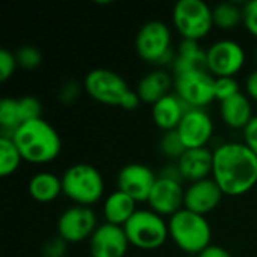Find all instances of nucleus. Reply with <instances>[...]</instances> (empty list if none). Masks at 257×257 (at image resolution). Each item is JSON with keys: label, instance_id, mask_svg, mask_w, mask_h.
<instances>
[{"label": "nucleus", "instance_id": "nucleus-1", "mask_svg": "<svg viewBox=\"0 0 257 257\" xmlns=\"http://www.w3.org/2000/svg\"><path fill=\"white\" fill-rule=\"evenodd\" d=\"M212 179L224 196L239 197L257 185V157L244 142H224L214 149Z\"/></svg>", "mask_w": 257, "mask_h": 257}, {"label": "nucleus", "instance_id": "nucleus-2", "mask_svg": "<svg viewBox=\"0 0 257 257\" xmlns=\"http://www.w3.org/2000/svg\"><path fill=\"white\" fill-rule=\"evenodd\" d=\"M23 161L42 166L53 163L62 152V139L56 128L42 117L23 123L12 137Z\"/></svg>", "mask_w": 257, "mask_h": 257}, {"label": "nucleus", "instance_id": "nucleus-3", "mask_svg": "<svg viewBox=\"0 0 257 257\" xmlns=\"http://www.w3.org/2000/svg\"><path fill=\"white\" fill-rule=\"evenodd\" d=\"M84 92L96 102L123 110H136L142 101L125 78L107 68H95L84 77Z\"/></svg>", "mask_w": 257, "mask_h": 257}, {"label": "nucleus", "instance_id": "nucleus-4", "mask_svg": "<svg viewBox=\"0 0 257 257\" xmlns=\"http://www.w3.org/2000/svg\"><path fill=\"white\" fill-rule=\"evenodd\" d=\"M60 178L63 196L77 206L92 208L93 205L105 199L104 178L101 172L92 164H72L63 172Z\"/></svg>", "mask_w": 257, "mask_h": 257}, {"label": "nucleus", "instance_id": "nucleus-5", "mask_svg": "<svg viewBox=\"0 0 257 257\" xmlns=\"http://www.w3.org/2000/svg\"><path fill=\"white\" fill-rule=\"evenodd\" d=\"M169 235L179 250L196 256L208 248L212 241V229L206 217L185 208L169 218Z\"/></svg>", "mask_w": 257, "mask_h": 257}, {"label": "nucleus", "instance_id": "nucleus-6", "mask_svg": "<svg viewBox=\"0 0 257 257\" xmlns=\"http://www.w3.org/2000/svg\"><path fill=\"white\" fill-rule=\"evenodd\" d=\"M136 51L143 62L157 65V68L166 69V66H172L176 51L172 48V30L169 24L161 20L145 23L136 36Z\"/></svg>", "mask_w": 257, "mask_h": 257}, {"label": "nucleus", "instance_id": "nucleus-7", "mask_svg": "<svg viewBox=\"0 0 257 257\" xmlns=\"http://www.w3.org/2000/svg\"><path fill=\"white\" fill-rule=\"evenodd\" d=\"M130 245L139 250H157L170 238L169 221L152 209H137L130 221L123 226Z\"/></svg>", "mask_w": 257, "mask_h": 257}, {"label": "nucleus", "instance_id": "nucleus-8", "mask_svg": "<svg viewBox=\"0 0 257 257\" xmlns=\"http://www.w3.org/2000/svg\"><path fill=\"white\" fill-rule=\"evenodd\" d=\"M172 23L182 39L200 42L214 27L212 8L202 0H179L173 8Z\"/></svg>", "mask_w": 257, "mask_h": 257}, {"label": "nucleus", "instance_id": "nucleus-9", "mask_svg": "<svg viewBox=\"0 0 257 257\" xmlns=\"http://www.w3.org/2000/svg\"><path fill=\"white\" fill-rule=\"evenodd\" d=\"M244 47L233 39H218L206 48L208 72L218 77H236L245 66Z\"/></svg>", "mask_w": 257, "mask_h": 257}, {"label": "nucleus", "instance_id": "nucleus-10", "mask_svg": "<svg viewBox=\"0 0 257 257\" xmlns=\"http://www.w3.org/2000/svg\"><path fill=\"white\" fill-rule=\"evenodd\" d=\"M175 93L188 108H203L215 101V77L194 71L175 77Z\"/></svg>", "mask_w": 257, "mask_h": 257}, {"label": "nucleus", "instance_id": "nucleus-11", "mask_svg": "<svg viewBox=\"0 0 257 257\" xmlns=\"http://www.w3.org/2000/svg\"><path fill=\"white\" fill-rule=\"evenodd\" d=\"M98 217L92 208L72 205L65 209L57 220V236L68 245L89 242L93 232L98 229Z\"/></svg>", "mask_w": 257, "mask_h": 257}, {"label": "nucleus", "instance_id": "nucleus-12", "mask_svg": "<svg viewBox=\"0 0 257 257\" xmlns=\"http://www.w3.org/2000/svg\"><path fill=\"white\" fill-rule=\"evenodd\" d=\"M158 175L146 164L130 163L123 166L116 178L117 190L128 194L137 203H148Z\"/></svg>", "mask_w": 257, "mask_h": 257}, {"label": "nucleus", "instance_id": "nucleus-13", "mask_svg": "<svg viewBox=\"0 0 257 257\" xmlns=\"http://www.w3.org/2000/svg\"><path fill=\"white\" fill-rule=\"evenodd\" d=\"M214 120L203 108H188L176 131L187 149L208 148L214 136Z\"/></svg>", "mask_w": 257, "mask_h": 257}, {"label": "nucleus", "instance_id": "nucleus-14", "mask_svg": "<svg viewBox=\"0 0 257 257\" xmlns=\"http://www.w3.org/2000/svg\"><path fill=\"white\" fill-rule=\"evenodd\" d=\"M185 188L182 181L158 176L154 190L148 199L149 209L164 218L173 217L176 212L184 209Z\"/></svg>", "mask_w": 257, "mask_h": 257}, {"label": "nucleus", "instance_id": "nucleus-15", "mask_svg": "<svg viewBox=\"0 0 257 257\" xmlns=\"http://www.w3.org/2000/svg\"><path fill=\"white\" fill-rule=\"evenodd\" d=\"M130 248V241L123 227L102 223L89 239L92 257H123Z\"/></svg>", "mask_w": 257, "mask_h": 257}, {"label": "nucleus", "instance_id": "nucleus-16", "mask_svg": "<svg viewBox=\"0 0 257 257\" xmlns=\"http://www.w3.org/2000/svg\"><path fill=\"white\" fill-rule=\"evenodd\" d=\"M223 196L224 194L221 188L217 185V182L212 178L197 181V182L188 184V187L185 188L184 208L191 212L206 217L220 205Z\"/></svg>", "mask_w": 257, "mask_h": 257}, {"label": "nucleus", "instance_id": "nucleus-17", "mask_svg": "<svg viewBox=\"0 0 257 257\" xmlns=\"http://www.w3.org/2000/svg\"><path fill=\"white\" fill-rule=\"evenodd\" d=\"M176 166L184 182L193 184L212 178L214 151H211L209 148L187 149L176 161Z\"/></svg>", "mask_w": 257, "mask_h": 257}, {"label": "nucleus", "instance_id": "nucleus-18", "mask_svg": "<svg viewBox=\"0 0 257 257\" xmlns=\"http://www.w3.org/2000/svg\"><path fill=\"white\" fill-rule=\"evenodd\" d=\"M172 87H175V77L163 68H157L140 78L136 92L142 104H149L151 107L157 104L164 96L170 95Z\"/></svg>", "mask_w": 257, "mask_h": 257}, {"label": "nucleus", "instance_id": "nucleus-19", "mask_svg": "<svg viewBox=\"0 0 257 257\" xmlns=\"http://www.w3.org/2000/svg\"><path fill=\"white\" fill-rule=\"evenodd\" d=\"M254 116L253 101L244 92L220 102V117L223 123L232 130L244 131Z\"/></svg>", "mask_w": 257, "mask_h": 257}, {"label": "nucleus", "instance_id": "nucleus-20", "mask_svg": "<svg viewBox=\"0 0 257 257\" xmlns=\"http://www.w3.org/2000/svg\"><path fill=\"white\" fill-rule=\"evenodd\" d=\"M187 110L188 107L182 102V99L176 93H170L152 105L151 114L154 123L161 131L167 133V131H175L178 128Z\"/></svg>", "mask_w": 257, "mask_h": 257}, {"label": "nucleus", "instance_id": "nucleus-21", "mask_svg": "<svg viewBox=\"0 0 257 257\" xmlns=\"http://www.w3.org/2000/svg\"><path fill=\"white\" fill-rule=\"evenodd\" d=\"M173 77L194 71H208L206 50L196 41L182 39L176 50V57L172 65Z\"/></svg>", "mask_w": 257, "mask_h": 257}, {"label": "nucleus", "instance_id": "nucleus-22", "mask_svg": "<svg viewBox=\"0 0 257 257\" xmlns=\"http://www.w3.org/2000/svg\"><path fill=\"white\" fill-rule=\"evenodd\" d=\"M137 211V202L120 190L111 191L102 202V217L105 223L123 227Z\"/></svg>", "mask_w": 257, "mask_h": 257}, {"label": "nucleus", "instance_id": "nucleus-23", "mask_svg": "<svg viewBox=\"0 0 257 257\" xmlns=\"http://www.w3.org/2000/svg\"><path fill=\"white\" fill-rule=\"evenodd\" d=\"M27 191H29L30 197L35 202L51 203L60 194H63V191H62V178H59L57 175H54L51 172H47V170L38 172L29 179Z\"/></svg>", "mask_w": 257, "mask_h": 257}, {"label": "nucleus", "instance_id": "nucleus-24", "mask_svg": "<svg viewBox=\"0 0 257 257\" xmlns=\"http://www.w3.org/2000/svg\"><path fill=\"white\" fill-rule=\"evenodd\" d=\"M242 5L236 2H223L212 8L214 27L220 30H233L242 24Z\"/></svg>", "mask_w": 257, "mask_h": 257}, {"label": "nucleus", "instance_id": "nucleus-25", "mask_svg": "<svg viewBox=\"0 0 257 257\" xmlns=\"http://www.w3.org/2000/svg\"><path fill=\"white\" fill-rule=\"evenodd\" d=\"M24 123L18 99L3 98L0 101V137L12 139L14 133Z\"/></svg>", "mask_w": 257, "mask_h": 257}, {"label": "nucleus", "instance_id": "nucleus-26", "mask_svg": "<svg viewBox=\"0 0 257 257\" xmlns=\"http://www.w3.org/2000/svg\"><path fill=\"white\" fill-rule=\"evenodd\" d=\"M23 161V157L14 143L12 139L0 137V175L2 178H8L14 175L20 164Z\"/></svg>", "mask_w": 257, "mask_h": 257}, {"label": "nucleus", "instance_id": "nucleus-27", "mask_svg": "<svg viewBox=\"0 0 257 257\" xmlns=\"http://www.w3.org/2000/svg\"><path fill=\"white\" fill-rule=\"evenodd\" d=\"M160 151L166 158L173 160L176 163L182 157V154L187 151V148L182 143L178 131L175 130V131H167L163 134V137L160 140Z\"/></svg>", "mask_w": 257, "mask_h": 257}, {"label": "nucleus", "instance_id": "nucleus-28", "mask_svg": "<svg viewBox=\"0 0 257 257\" xmlns=\"http://www.w3.org/2000/svg\"><path fill=\"white\" fill-rule=\"evenodd\" d=\"M15 57H17L18 68H21L24 71H35L42 63V54L33 45H23V47H20L15 51Z\"/></svg>", "mask_w": 257, "mask_h": 257}, {"label": "nucleus", "instance_id": "nucleus-29", "mask_svg": "<svg viewBox=\"0 0 257 257\" xmlns=\"http://www.w3.org/2000/svg\"><path fill=\"white\" fill-rule=\"evenodd\" d=\"M241 84L236 77H218L215 78V101L223 102L229 98L241 93Z\"/></svg>", "mask_w": 257, "mask_h": 257}, {"label": "nucleus", "instance_id": "nucleus-30", "mask_svg": "<svg viewBox=\"0 0 257 257\" xmlns=\"http://www.w3.org/2000/svg\"><path fill=\"white\" fill-rule=\"evenodd\" d=\"M18 104H20V110L24 119V123L33 119H39L42 117V104L41 101L33 96V95H26L18 98Z\"/></svg>", "mask_w": 257, "mask_h": 257}, {"label": "nucleus", "instance_id": "nucleus-31", "mask_svg": "<svg viewBox=\"0 0 257 257\" xmlns=\"http://www.w3.org/2000/svg\"><path fill=\"white\" fill-rule=\"evenodd\" d=\"M242 26L254 39H257V0L242 3Z\"/></svg>", "mask_w": 257, "mask_h": 257}, {"label": "nucleus", "instance_id": "nucleus-32", "mask_svg": "<svg viewBox=\"0 0 257 257\" xmlns=\"http://www.w3.org/2000/svg\"><path fill=\"white\" fill-rule=\"evenodd\" d=\"M18 63H17V57L15 53L3 48L0 50V80L5 83L8 81L17 71Z\"/></svg>", "mask_w": 257, "mask_h": 257}, {"label": "nucleus", "instance_id": "nucleus-33", "mask_svg": "<svg viewBox=\"0 0 257 257\" xmlns=\"http://www.w3.org/2000/svg\"><path fill=\"white\" fill-rule=\"evenodd\" d=\"M81 84L75 80H71L68 83H65L60 90H59V101L63 104H72L78 99L80 93H81Z\"/></svg>", "mask_w": 257, "mask_h": 257}, {"label": "nucleus", "instance_id": "nucleus-34", "mask_svg": "<svg viewBox=\"0 0 257 257\" xmlns=\"http://www.w3.org/2000/svg\"><path fill=\"white\" fill-rule=\"evenodd\" d=\"M66 250L68 244L60 236H54L45 242L42 248V257H65Z\"/></svg>", "mask_w": 257, "mask_h": 257}, {"label": "nucleus", "instance_id": "nucleus-35", "mask_svg": "<svg viewBox=\"0 0 257 257\" xmlns=\"http://www.w3.org/2000/svg\"><path fill=\"white\" fill-rule=\"evenodd\" d=\"M242 142L257 157V114L251 119L248 126L242 131Z\"/></svg>", "mask_w": 257, "mask_h": 257}, {"label": "nucleus", "instance_id": "nucleus-36", "mask_svg": "<svg viewBox=\"0 0 257 257\" xmlns=\"http://www.w3.org/2000/svg\"><path fill=\"white\" fill-rule=\"evenodd\" d=\"M245 93L253 102H257V69L251 71L245 80Z\"/></svg>", "mask_w": 257, "mask_h": 257}, {"label": "nucleus", "instance_id": "nucleus-37", "mask_svg": "<svg viewBox=\"0 0 257 257\" xmlns=\"http://www.w3.org/2000/svg\"><path fill=\"white\" fill-rule=\"evenodd\" d=\"M197 257H233L230 253H229V250H226L224 247H221V245H214V244H211L208 248H205L200 254Z\"/></svg>", "mask_w": 257, "mask_h": 257}, {"label": "nucleus", "instance_id": "nucleus-38", "mask_svg": "<svg viewBox=\"0 0 257 257\" xmlns=\"http://www.w3.org/2000/svg\"><path fill=\"white\" fill-rule=\"evenodd\" d=\"M256 62H257V50H256Z\"/></svg>", "mask_w": 257, "mask_h": 257}]
</instances>
